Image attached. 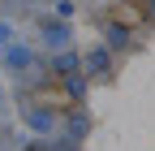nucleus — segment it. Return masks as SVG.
Returning <instances> with one entry per match:
<instances>
[{"instance_id": "obj_1", "label": "nucleus", "mask_w": 155, "mask_h": 151, "mask_svg": "<svg viewBox=\"0 0 155 151\" xmlns=\"http://www.w3.org/2000/svg\"><path fill=\"white\" fill-rule=\"evenodd\" d=\"M9 65H13V69H26V65H30V52H26V48H9Z\"/></svg>"}, {"instance_id": "obj_2", "label": "nucleus", "mask_w": 155, "mask_h": 151, "mask_svg": "<svg viewBox=\"0 0 155 151\" xmlns=\"http://www.w3.org/2000/svg\"><path fill=\"white\" fill-rule=\"evenodd\" d=\"M43 35H48V43H65V39H69L65 26H52V30H43Z\"/></svg>"}]
</instances>
